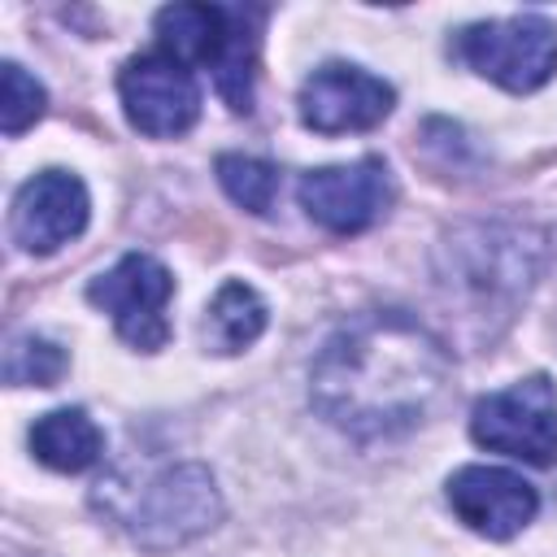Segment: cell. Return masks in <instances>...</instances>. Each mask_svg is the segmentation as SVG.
<instances>
[{"label": "cell", "mask_w": 557, "mask_h": 557, "mask_svg": "<svg viewBox=\"0 0 557 557\" xmlns=\"http://www.w3.org/2000/svg\"><path fill=\"white\" fill-rule=\"evenodd\" d=\"M453 361L418 318L400 309L352 313L309 370L313 409L352 440L413 431L444 400Z\"/></svg>", "instance_id": "1"}, {"label": "cell", "mask_w": 557, "mask_h": 557, "mask_svg": "<svg viewBox=\"0 0 557 557\" xmlns=\"http://www.w3.org/2000/svg\"><path fill=\"white\" fill-rule=\"evenodd\" d=\"M457 57L505 91H535L557 70V26L540 13L474 22L457 35Z\"/></svg>", "instance_id": "3"}, {"label": "cell", "mask_w": 557, "mask_h": 557, "mask_svg": "<svg viewBox=\"0 0 557 557\" xmlns=\"http://www.w3.org/2000/svg\"><path fill=\"white\" fill-rule=\"evenodd\" d=\"M218 518H222V496H218L213 474L200 461H183V466L161 470L144 487L126 522L144 548L165 553V548H178L205 535L209 527H218Z\"/></svg>", "instance_id": "5"}, {"label": "cell", "mask_w": 557, "mask_h": 557, "mask_svg": "<svg viewBox=\"0 0 557 557\" xmlns=\"http://www.w3.org/2000/svg\"><path fill=\"white\" fill-rule=\"evenodd\" d=\"M470 435L487 453H505L531 466L557 461V387L548 374L518 379L487 392L470 413Z\"/></svg>", "instance_id": "4"}, {"label": "cell", "mask_w": 557, "mask_h": 557, "mask_svg": "<svg viewBox=\"0 0 557 557\" xmlns=\"http://www.w3.org/2000/svg\"><path fill=\"white\" fill-rule=\"evenodd\" d=\"M87 213H91V200L83 178L70 170H44L17 187L9 235L22 252H57L74 235H83Z\"/></svg>", "instance_id": "10"}, {"label": "cell", "mask_w": 557, "mask_h": 557, "mask_svg": "<svg viewBox=\"0 0 557 557\" xmlns=\"http://www.w3.org/2000/svg\"><path fill=\"white\" fill-rule=\"evenodd\" d=\"M100 448H104V435L83 409H52L30 426V453L61 474H78L96 466Z\"/></svg>", "instance_id": "13"}, {"label": "cell", "mask_w": 557, "mask_h": 557, "mask_svg": "<svg viewBox=\"0 0 557 557\" xmlns=\"http://www.w3.org/2000/svg\"><path fill=\"white\" fill-rule=\"evenodd\" d=\"M65 374V352L39 335H13L4 348V383L9 387H52Z\"/></svg>", "instance_id": "16"}, {"label": "cell", "mask_w": 557, "mask_h": 557, "mask_svg": "<svg viewBox=\"0 0 557 557\" xmlns=\"http://www.w3.org/2000/svg\"><path fill=\"white\" fill-rule=\"evenodd\" d=\"M0 83H4V96H0V131L13 139V135H22L26 126H35L44 117L48 96H44V83L35 74H26L17 61H4L0 65Z\"/></svg>", "instance_id": "17"}, {"label": "cell", "mask_w": 557, "mask_h": 557, "mask_svg": "<svg viewBox=\"0 0 557 557\" xmlns=\"http://www.w3.org/2000/svg\"><path fill=\"white\" fill-rule=\"evenodd\" d=\"M544 265V239L531 226H505V222H474L457 226L440 248V283L483 305H513L527 296Z\"/></svg>", "instance_id": "2"}, {"label": "cell", "mask_w": 557, "mask_h": 557, "mask_svg": "<svg viewBox=\"0 0 557 557\" xmlns=\"http://www.w3.org/2000/svg\"><path fill=\"white\" fill-rule=\"evenodd\" d=\"M261 331H265V300L248 283H222L200 322L205 348L231 357V352H244L248 344H257Z\"/></svg>", "instance_id": "14"}, {"label": "cell", "mask_w": 557, "mask_h": 557, "mask_svg": "<svg viewBox=\"0 0 557 557\" xmlns=\"http://www.w3.org/2000/svg\"><path fill=\"white\" fill-rule=\"evenodd\" d=\"M170 296H174V278L148 252H126L113 270H104L87 287V300L100 305L113 318L117 335L144 352H157L170 339V322H165Z\"/></svg>", "instance_id": "6"}, {"label": "cell", "mask_w": 557, "mask_h": 557, "mask_svg": "<svg viewBox=\"0 0 557 557\" xmlns=\"http://www.w3.org/2000/svg\"><path fill=\"white\" fill-rule=\"evenodd\" d=\"M396 104L392 83L361 65L331 61L313 70L300 87V122L318 135H348V131H370L379 126Z\"/></svg>", "instance_id": "9"}, {"label": "cell", "mask_w": 557, "mask_h": 557, "mask_svg": "<svg viewBox=\"0 0 557 557\" xmlns=\"http://www.w3.org/2000/svg\"><path fill=\"white\" fill-rule=\"evenodd\" d=\"M392 196L396 187L379 157H361L352 165H322L300 178V209L335 235H357L374 226L387 213Z\"/></svg>", "instance_id": "8"}, {"label": "cell", "mask_w": 557, "mask_h": 557, "mask_svg": "<svg viewBox=\"0 0 557 557\" xmlns=\"http://www.w3.org/2000/svg\"><path fill=\"white\" fill-rule=\"evenodd\" d=\"M235 26V9L222 4H165L157 13V35H161V52H170L174 61H200V65H218L226 52Z\"/></svg>", "instance_id": "12"}, {"label": "cell", "mask_w": 557, "mask_h": 557, "mask_svg": "<svg viewBox=\"0 0 557 557\" xmlns=\"http://www.w3.org/2000/svg\"><path fill=\"white\" fill-rule=\"evenodd\" d=\"M448 505H453V513L474 535L509 540V535H518L535 518L540 496L513 470H500V466H461L448 479Z\"/></svg>", "instance_id": "11"}, {"label": "cell", "mask_w": 557, "mask_h": 557, "mask_svg": "<svg viewBox=\"0 0 557 557\" xmlns=\"http://www.w3.org/2000/svg\"><path fill=\"white\" fill-rule=\"evenodd\" d=\"M218 183H222V191H226L239 209H248V213H257V218H265V213L274 209L278 170H274L270 161H261V157L222 152V157H218Z\"/></svg>", "instance_id": "15"}, {"label": "cell", "mask_w": 557, "mask_h": 557, "mask_svg": "<svg viewBox=\"0 0 557 557\" xmlns=\"http://www.w3.org/2000/svg\"><path fill=\"white\" fill-rule=\"evenodd\" d=\"M117 96H122L126 122L152 139H174V135L191 131V122L200 117V87H196L191 70L161 48L131 57L122 65Z\"/></svg>", "instance_id": "7"}]
</instances>
